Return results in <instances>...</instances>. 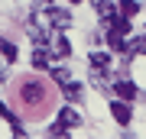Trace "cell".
Masks as SVG:
<instances>
[{"mask_svg": "<svg viewBox=\"0 0 146 139\" xmlns=\"http://www.w3.org/2000/svg\"><path fill=\"white\" fill-rule=\"evenodd\" d=\"M29 62H33V68H39V71H42V68H49V52L46 49H33V58H29Z\"/></svg>", "mask_w": 146, "mask_h": 139, "instance_id": "9", "label": "cell"}, {"mask_svg": "<svg viewBox=\"0 0 146 139\" xmlns=\"http://www.w3.org/2000/svg\"><path fill=\"white\" fill-rule=\"evenodd\" d=\"M110 29H114V32H120V36H127V32H130V16L117 13L114 20H110Z\"/></svg>", "mask_w": 146, "mask_h": 139, "instance_id": "7", "label": "cell"}, {"mask_svg": "<svg viewBox=\"0 0 146 139\" xmlns=\"http://www.w3.org/2000/svg\"><path fill=\"white\" fill-rule=\"evenodd\" d=\"M39 10L46 13V10H52V0H39Z\"/></svg>", "mask_w": 146, "mask_h": 139, "instance_id": "18", "label": "cell"}, {"mask_svg": "<svg viewBox=\"0 0 146 139\" xmlns=\"http://www.w3.org/2000/svg\"><path fill=\"white\" fill-rule=\"evenodd\" d=\"M0 55H3V58H10V62L16 58V45H13L7 36H0Z\"/></svg>", "mask_w": 146, "mask_h": 139, "instance_id": "11", "label": "cell"}, {"mask_svg": "<svg viewBox=\"0 0 146 139\" xmlns=\"http://www.w3.org/2000/svg\"><path fill=\"white\" fill-rule=\"evenodd\" d=\"M127 55H146V39H133L127 45Z\"/></svg>", "mask_w": 146, "mask_h": 139, "instance_id": "13", "label": "cell"}, {"mask_svg": "<svg viewBox=\"0 0 146 139\" xmlns=\"http://www.w3.org/2000/svg\"><path fill=\"white\" fill-rule=\"evenodd\" d=\"M52 81H55V84H65V81H72L68 68H52Z\"/></svg>", "mask_w": 146, "mask_h": 139, "instance_id": "15", "label": "cell"}, {"mask_svg": "<svg viewBox=\"0 0 146 139\" xmlns=\"http://www.w3.org/2000/svg\"><path fill=\"white\" fill-rule=\"evenodd\" d=\"M68 3H81V0H68Z\"/></svg>", "mask_w": 146, "mask_h": 139, "instance_id": "20", "label": "cell"}, {"mask_svg": "<svg viewBox=\"0 0 146 139\" xmlns=\"http://www.w3.org/2000/svg\"><path fill=\"white\" fill-rule=\"evenodd\" d=\"M20 100L26 103V107H39V103L46 100V88H42V81H36V78L20 81Z\"/></svg>", "mask_w": 146, "mask_h": 139, "instance_id": "1", "label": "cell"}, {"mask_svg": "<svg viewBox=\"0 0 146 139\" xmlns=\"http://www.w3.org/2000/svg\"><path fill=\"white\" fill-rule=\"evenodd\" d=\"M75 126H81V117L75 113L72 107H62V110H58V117H55V123H52V129H49V133H52V136H65L68 129H75Z\"/></svg>", "mask_w": 146, "mask_h": 139, "instance_id": "2", "label": "cell"}, {"mask_svg": "<svg viewBox=\"0 0 146 139\" xmlns=\"http://www.w3.org/2000/svg\"><path fill=\"white\" fill-rule=\"evenodd\" d=\"M55 52H58L62 58H65V55H72V42H68L65 36H58V39H55Z\"/></svg>", "mask_w": 146, "mask_h": 139, "instance_id": "14", "label": "cell"}, {"mask_svg": "<svg viewBox=\"0 0 146 139\" xmlns=\"http://www.w3.org/2000/svg\"><path fill=\"white\" fill-rule=\"evenodd\" d=\"M114 91H117V94H120L123 100H133V97H136V84H133V81H127V78L114 84Z\"/></svg>", "mask_w": 146, "mask_h": 139, "instance_id": "6", "label": "cell"}, {"mask_svg": "<svg viewBox=\"0 0 146 139\" xmlns=\"http://www.w3.org/2000/svg\"><path fill=\"white\" fill-rule=\"evenodd\" d=\"M0 117H3V120H7V123H10V126H16V123H20V120H16V117L10 113V110L3 107V103H0Z\"/></svg>", "mask_w": 146, "mask_h": 139, "instance_id": "17", "label": "cell"}, {"mask_svg": "<svg viewBox=\"0 0 146 139\" xmlns=\"http://www.w3.org/2000/svg\"><path fill=\"white\" fill-rule=\"evenodd\" d=\"M120 13L123 16H136L140 13V3H136V0H120Z\"/></svg>", "mask_w": 146, "mask_h": 139, "instance_id": "12", "label": "cell"}, {"mask_svg": "<svg viewBox=\"0 0 146 139\" xmlns=\"http://www.w3.org/2000/svg\"><path fill=\"white\" fill-rule=\"evenodd\" d=\"M110 113H114V120H117L120 126H130V120H133V113H130V100H123V97L110 103Z\"/></svg>", "mask_w": 146, "mask_h": 139, "instance_id": "3", "label": "cell"}, {"mask_svg": "<svg viewBox=\"0 0 146 139\" xmlns=\"http://www.w3.org/2000/svg\"><path fill=\"white\" fill-rule=\"evenodd\" d=\"M88 58H91V68H94V71H101V74L110 68V55H107V52H91Z\"/></svg>", "mask_w": 146, "mask_h": 139, "instance_id": "5", "label": "cell"}, {"mask_svg": "<svg viewBox=\"0 0 146 139\" xmlns=\"http://www.w3.org/2000/svg\"><path fill=\"white\" fill-rule=\"evenodd\" d=\"M62 91H65V97H68V100H78V97H81V84H78V81H65V84H62Z\"/></svg>", "mask_w": 146, "mask_h": 139, "instance_id": "10", "label": "cell"}, {"mask_svg": "<svg viewBox=\"0 0 146 139\" xmlns=\"http://www.w3.org/2000/svg\"><path fill=\"white\" fill-rule=\"evenodd\" d=\"M3 78H7V68H0V84H3Z\"/></svg>", "mask_w": 146, "mask_h": 139, "instance_id": "19", "label": "cell"}, {"mask_svg": "<svg viewBox=\"0 0 146 139\" xmlns=\"http://www.w3.org/2000/svg\"><path fill=\"white\" fill-rule=\"evenodd\" d=\"M29 39H33V45H46V42H49V36H46L42 29H33V32H29Z\"/></svg>", "mask_w": 146, "mask_h": 139, "instance_id": "16", "label": "cell"}, {"mask_svg": "<svg viewBox=\"0 0 146 139\" xmlns=\"http://www.w3.org/2000/svg\"><path fill=\"white\" fill-rule=\"evenodd\" d=\"M46 16H49V23H52L55 29H68V26H72V13H68V10L52 7V10H46Z\"/></svg>", "mask_w": 146, "mask_h": 139, "instance_id": "4", "label": "cell"}, {"mask_svg": "<svg viewBox=\"0 0 146 139\" xmlns=\"http://www.w3.org/2000/svg\"><path fill=\"white\" fill-rule=\"evenodd\" d=\"M94 7H98V16H101V20H107V23L117 16V13H114V3H110V0H94Z\"/></svg>", "mask_w": 146, "mask_h": 139, "instance_id": "8", "label": "cell"}]
</instances>
